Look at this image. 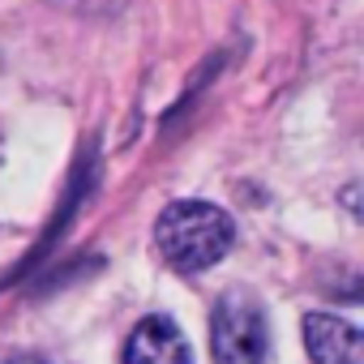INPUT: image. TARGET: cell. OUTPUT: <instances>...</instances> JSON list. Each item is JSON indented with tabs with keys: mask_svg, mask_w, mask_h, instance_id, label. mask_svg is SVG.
I'll return each instance as SVG.
<instances>
[{
	"mask_svg": "<svg viewBox=\"0 0 364 364\" xmlns=\"http://www.w3.org/2000/svg\"><path fill=\"white\" fill-rule=\"evenodd\" d=\"M270 347L266 309L253 291H228L215 300L210 313V351L215 364H262Z\"/></svg>",
	"mask_w": 364,
	"mask_h": 364,
	"instance_id": "obj_2",
	"label": "cell"
},
{
	"mask_svg": "<svg viewBox=\"0 0 364 364\" xmlns=\"http://www.w3.org/2000/svg\"><path fill=\"white\" fill-rule=\"evenodd\" d=\"M120 364H193V347L171 317H141L124 343Z\"/></svg>",
	"mask_w": 364,
	"mask_h": 364,
	"instance_id": "obj_3",
	"label": "cell"
},
{
	"mask_svg": "<svg viewBox=\"0 0 364 364\" xmlns=\"http://www.w3.org/2000/svg\"><path fill=\"white\" fill-rule=\"evenodd\" d=\"M304 347L313 364H364V334L355 321L334 313H309L304 317Z\"/></svg>",
	"mask_w": 364,
	"mask_h": 364,
	"instance_id": "obj_4",
	"label": "cell"
},
{
	"mask_svg": "<svg viewBox=\"0 0 364 364\" xmlns=\"http://www.w3.org/2000/svg\"><path fill=\"white\" fill-rule=\"evenodd\" d=\"M5 364H48L43 355H14V360H5Z\"/></svg>",
	"mask_w": 364,
	"mask_h": 364,
	"instance_id": "obj_5",
	"label": "cell"
},
{
	"mask_svg": "<svg viewBox=\"0 0 364 364\" xmlns=\"http://www.w3.org/2000/svg\"><path fill=\"white\" fill-rule=\"evenodd\" d=\"M232 240H236V228H232L228 210H219L210 202H171L154 223L159 257L180 274L210 270L215 262H223Z\"/></svg>",
	"mask_w": 364,
	"mask_h": 364,
	"instance_id": "obj_1",
	"label": "cell"
}]
</instances>
